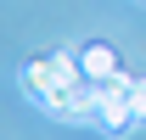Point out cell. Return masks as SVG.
I'll list each match as a JSON object with an SVG mask.
<instances>
[{"label":"cell","instance_id":"obj_1","mask_svg":"<svg viewBox=\"0 0 146 140\" xmlns=\"http://www.w3.org/2000/svg\"><path fill=\"white\" fill-rule=\"evenodd\" d=\"M84 84V67H79V51H51V56H39V62H28L23 67V90L34 95L39 106L45 101H56V95H68V90H79Z\"/></svg>","mask_w":146,"mask_h":140},{"label":"cell","instance_id":"obj_2","mask_svg":"<svg viewBox=\"0 0 146 140\" xmlns=\"http://www.w3.org/2000/svg\"><path fill=\"white\" fill-rule=\"evenodd\" d=\"M129 73H118V79H107V84H96V112H101V129H129L135 123V106H129Z\"/></svg>","mask_w":146,"mask_h":140},{"label":"cell","instance_id":"obj_3","mask_svg":"<svg viewBox=\"0 0 146 140\" xmlns=\"http://www.w3.org/2000/svg\"><path fill=\"white\" fill-rule=\"evenodd\" d=\"M79 67H84V79H96V84H107V79H118V51L112 45H84L79 51Z\"/></svg>","mask_w":146,"mask_h":140},{"label":"cell","instance_id":"obj_4","mask_svg":"<svg viewBox=\"0 0 146 140\" xmlns=\"http://www.w3.org/2000/svg\"><path fill=\"white\" fill-rule=\"evenodd\" d=\"M129 106H135V123H146V79L129 84Z\"/></svg>","mask_w":146,"mask_h":140}]
</instances>
